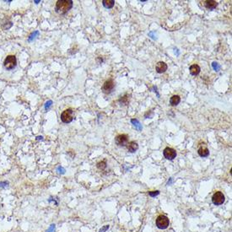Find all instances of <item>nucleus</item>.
I'll return each mask as SVG.
<instances>
[{
	"instance_id": "16",
	"label": "nucleus",
	"mask_w": 232,
	"mask_h": 232,
	"mask_svg": "<svg viewBox=\"0 0 232 232\" xmlns=\"http://www.w3.org/2000/svg\"><path fill=\"white\" fill-rule=\"evenodd\" d=\"M131 122H132V123L134 124V126L135 127V128H137L138 130V131L142 130L143 127H142V125L140 124V122L138 121L137 119H132V120H131Z\"/></svg>"
},
{
	"instance_id": "23",
	"label": "nucleus",
	"mask_w": 232,
	"mask_h": 232,
	"mask_svg": "<svg viewBox=\"0 0 232 232\" xmlns=\"http://www.w3.org/2000/svg\"><path fill=\"white\" fill-rule=\"evenodd\" d=\"M159 193H160L159 191H153V192H150L149 194H150V196L154 197V196H157V195H159Z\"/></svg>"
},
{
	"instance_id": "7",
	"label": "nucleus",
	"mask_w": 232,
	"mask_h": 232,
	"mask_svg": "<svg viewBox=\"0 0 232 232\" xmlns=\"http://www.w3.org/2000/svg\"><path fill=\"white\" fill-rule=\"evenodd\" d=\"M225 195L221 192H216L212 197V201L214 204L215 205H220L223 204L225 202Z\"/></svg>"
},
{
	"instance_id": "4",
	"label": "nucleus",
	"mask_w": 232,
	"mask_h": 232,
	"mask_svg": "<svg viewBox=\"0 0 232 232\" xmlns=\"http://www.w3.org/2000/svg\"><path fill=\"white\" fill-rule=\"evenodd\" d=\"M17 63V59L15 58V56L14 55H9L7 57L5 60H4V62H3V65L5 67V69H13L15 66H16Z\"/></svg>"
},
{
	"instance_id": "27",
	"label": "nucleus",
	"mask_w": 232,
	"mask_h": 232,
	"mask_svg": "<svg viewBox=\"0 0 232 232\" xmlns=\"http://www.w3.org/2000/svg\"><path fill=\"white\" fill-rule=\"evenodd\" d=\"M36 139H42V136L40 137V136H39V137H37V138H36Z\"/></svg>"
},
{
	"instance_id": "26",
	"label": "nucleus",
	"mask_w": 232,
	"mask_h": 232,
	"mask_svg": "<svg viewBox=\"0 0 232 232\" xmlns=\"http://www.w3.org/2000/svg\"><path fill=\"white\" fill-rule=\"evenodd\" d=\"M9 182H0V186L1 187H5V186H8Z\"/></svg>"
},
{
	"instance_id": "3",
	"label": "nucleus",
	"mask_w": 232,
	"mask_h": 232,
	"mask_svg": "<svg viewBox=\"0 0 232 232\" xmlns=\"http://www.w3.org/2000/svg\"><path fill=\"white\" fill-rule=\"evenodd\" d=\"M73 119H74V111L72 109L69 108L62 111V113L61 114V120L62 122L69 123L73 121Z\"/></svg>"
},
{
	"instance_id": "6",
	"label": "nucleus",
	"mask_w": 232,
	"mask_h": 232,
	"mask_svg": "<svg viewBox=\"0 0 232 232\" xmlns=\"http://www.w3.org/2000/svg\"><path fill=\"white\" fill-rule=\"evenodd\" d=\"M115 142L118 146L124 147L128 144V135L127 134H120L115 138Z\"/></svg>"
},
{
	"instance_id": "21",
	"label": "nucleus",
	"mask_w": 232,
	"mask_h": 232,
	"mask_svg": "<svg viewBox=\"0 0 232 232\" xmlns=\"http://www.w3.org/2000/svg\"><path fill=\"white\" fill-rule=\"evenodd\" d=\"M52 101H48V102H46V104H45V110L47 111V110H48V109L52 106Z\"/></svg>"
},
{
	"instance_id": "12",
	"label": "nucleus",
	"mask_w": 232,
	"mask_h": 232,
	"mask_svg": "<svg viewBox=\"0 0 232 232\" xmlns=\"http://www.w3.org/2000/svg\"><path fill=\"white\" fill-rule=\"evenodd\" d=\"M200 70H201V69H200V67L198 64H193V65L190 67L189 69L190 74L192 75H198L200 73Z\"/></svg>"
},
{
	"instance_id": "10",
	"label": "nucleus",
	"mask_w": 232,
	"mask_h": 232,
	"mask_svg": "<svg viewBox=\"0 0 232 232\" xmlns=\"http://www.w3.org/2000/svg\"><path fill=\"white\" fill-rule=\"evenodd\" d=\"M127 148H128V150L130 152V153H134L135 151H137V150L138 149V144L137 142L135 141H131L129 142L128 144H127Z\"/></svg>"
},
{
	"instance_id": "18",
	"label": "nucleus",
	"mask_w": 232,
	"mask_h": 232,
	"mask_svg": "<svg viewBox=\"0 0 232 232\" xmlns=\"http://www.w3.org/2000/svg\"><path fill=\"white\" fill-rule=\"evenodd\" d=\"M119 102H121V103H122V104H125V105H127L128 103V102H129V98H128V95H124V96H122L120 100H119Z\"/></svg>"
},
{
	"instance_id": "15",
	"label": "nucleus",
	"mask_w": 232,
	"mask_h": 232,
	"mask_svg": "<svg viewBox=\"0 0 232 232\" xmlns=\"http://www.w3.org/2000/svg\"><path fill=\"white\" fill-rule=\"evenodd\" d=\"M102 4L106 9H111L112 7L114 6L115 1L114 0H103L102 1Z\"/></svg>"
},
{
	"instance_id": "20",
	"label": "nucleus",
	"mask_w": 232,
	"mask_h": 232,
	"mask_svg": "<svg viewBox=\"0 0 232 232\" xmlns=\"http://www.w3.org/2000/svg\"><path fill=\"white\" fill-rule=\"evenodd\" d=\"M212 67H213V69H214L215 71H219V69H220V66H219V64L218 63V62H214L212 63Z\"/></svg>"
},
{
	"instance_id": "28",
	"label": "nucleus",
	"mask_w": 232,
	"mask_h": 232,
	"mask_svg": "<svg viewBox=\"0 0 232 232\" xmlns=\"http://www.w3.org/2000/svg\"><path fill=\"white\" fill-rule=\"evenodd\" d=\"M40 2H41V1H40V0H38V1H35V2H34V3H40Z\"/></svg>"
},
{
	"instance_id": "24",
	"label": "nucleus",
	"mask_w": 232,
	"mask_h": 232,
	"mask_svg": "<svg viewBox=\"0 0 232 232\" xmlns=\"http://www.w3.org/2000/svg\"><path fill=\"white\" fill-rule=\"evenodd\" d=\"M54 230H55V225H52L46 232H54Z\"/></svg>"
},
{
	"instance_id": "2",
	"label": "nucleus",
	"mask_w": 232,
	"mask_h": 232,
	"mask_svg": "<svg viewBox=\"0 0 232 232\" xmlns=\"http://www.w3.org/2000/svg\"><path fill=\"white\" fill-rule=\"evenodd\" d=\"M169 224H170V221H169V219H168L167 216L160 215L157 217L156 226L159 229H166L167 227L169 226Z\"/></svg>"
},
{
	"instance_id": "25",
	"label": "nucleus",
	"mask_w": 232,
	"mask_h": 232,
	"mask_svg": "<svg viewBox=\"0 0 232 232\" xmlns=\"http://www.w3.org/2000/svg\"><path fill=\"white\" fill-rule=\"evenodd\" d=\"M109 229V226H105L104 227H102V229L100 230V231L99 232H105L106 230Z\"/></svg>"
},
{
	"instance_id": "14",
	"label": "nucleus",
	"mask_w": 232,
	"mask_h": 232,
	"mask_svg": "<svg viewBox=\"0 0 232 232\" xmlns=\"http://www.w3.org/2000/svg\"><path fill=\"white\" fill-rule=\"evenodd\" d=\"M181 102V98L179 95H173L171 96L170 99V104L172 106H176L177 105L179 104Z\"/></svg>"
},
{
	"instance_id": "11",
	"label": "nucleus",
	"mask_w": 232,
	"mask_h": 232,
	"mask_svg": "<svg viewBox=\"0 0 232 232\" xmlns=\"http://www.w3.org/2000/svg\"><path fill=\"white\" fill-rule=\"evenodd\" d=\"M198 153L201 157H207L209 154V149L205 146H201L198 150Z\"/></svg>"
},
{
	"instance_id": "9",
	"label": "nucleus",
	"mask_w": 232,
	"mask_h": 232,
	"mask_svg": "<svg viewBox=\"0 0 232 232\" xmlns=\"http://www.w3.org/2000/svg\"><path fill=\"white\" fill-rule=\"evenodd\" d=\"M167 64L164 62H158L155 66V70L158 74H163L167 70Z\"/></svg>"
},
{
	"instance_id": "13",
	"label": "nucleus",
	"mask_w": 232,
	"mask_h": 232,
	"mask_svg": "<svg viewBox=\"0 0 232 232\" xmlns=\"http://www.w3.org/2000/svg\"><path fill=\"white\" fill-rule=\"evenodd\" d=\"M204 5L209 10H214V9H215L216 7L218 6V3L216 1H214V0H210V1H205L204 2Z\"/></svg>"
},
{
	"instance_id": "19",
	"label": "nucleus",
	"mask_w": 232,
	"mask_h": 232,
	"mask_svg": "<svg viewBox=\"0 0 232 232\" xmlns=\"http://www.w3.org/2000/svg\"><path fill=\"white\" fill-rule=\"evenodd\" d=\"M39 35V31H37V30H36V31H34V32L30 35V36H29V38H28V41L29 42H31L33 39H35L36 37V36H38Z\"/></svg>"
},
{
	"instance_id": "17",
	"label": "nucleus",
	"mask_w": 232,
	"mask_h": 232,
	"mask_svg": "<svg viewBox=\"0 0 232 232\" xmlns=\"http://www.w3.org/2000/svg\"><path fill=\"white\" fill-rule=\"evenodd\" d=\"M106 161H100L97 163V168H98L99 170H104L106 169Z\"/></svg>"
},
{
	"instance_id": "1",
	"label": "nucleus",
	"mask_w": 232,
	"mask_h": 232,
	"mask_svg": "<svg viewBox=\"0 0 232 232\" xmlns=\"http://www.w3.org/2000/svg\"><path fill=\"white\" fill-rule=\"evenodd\" d=\"M73 7V1L71 0H59L56 3L55 10L57 13L64 14L68 13Z\"/></svg>"
},
{
	"instance_id": "22",
	"label": "nucleus",
	"mask_w": 232,
	"mask_h": 232,
	"mask_svg": "<svg viewBox=\"0 0 232 232\" xmlns=\"http://www.w3.org/2000/svg\"><path fill=\"white\" fill-rule=\"evenodd\" d=\"M57 170L58 171L59 174H64L65 173V169L64 168H62V166H58L57 168Z\"/></svg>"
},
{
	"instance_id": "8",
	"label": "nucleus",
	"mask_w": 232,
	"mask_h": 232,
	"mask_svg": "<svg viewBox=\"0 0 232 232\" xmlns=\"http://www.w3.org/2000/svg\"><path fill=\"white\" fill-rule=\"evenodd\" d=\"M163 154L166 159L169 160H172L177 156V151L175 150L174 149H172V148L167 147L164 150Z\"/></svg>"
},
{
	"instance_id": "5",
	"label": "nucleus",
	"mask_w": 232,
	"mask_h": 232,
	"mask_svg": "<svg viewBox=\"0 0 232 232\" xmlns=\"http://www.w3.org/2000/svg\"><path fill=\"white\" fill-rule=\"evenodd\" d=\"M115 87V82L113 81V79H108L105 82L103 85H102V90L105 94H110L111 91L113 90V89Z\"/></svg>"
}]
</instances>
